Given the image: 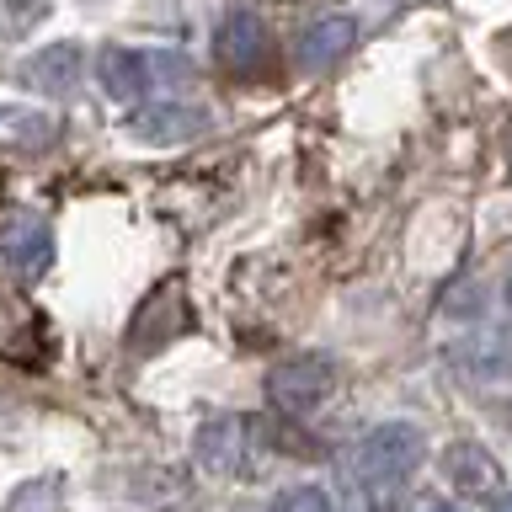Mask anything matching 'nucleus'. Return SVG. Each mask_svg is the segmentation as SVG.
Segmentation results:
<instances>
[{
    "label": "nucleus",
    "mask_w": 512,
    "mask_h": 512,
    "mask_svg": "<svg viewBox=\"0 0 512 512\" xmlns=\"http://www.w3.org/2000/svg\"><path fill=\"white\" fill-rule=\"evenodd\" d=\"M443 480L464 496H491L502 486V464H496L480 443H448L443 448Z\"/></svg>",
    "instance_id": "nucleus-10"
},
{
    "label": "nucleus",
    "mask_w": 512,
    "mask_h": 512,
    "mask_svg": "<svg viewBox=\"0 0 512 512\" xmlns=\"http://www.w3.org/2000/svg\"><path fill=\"white\" fill-rule=\"evenodd\" d=\"M496 512H512V496H502V507H496Z\"/></svg>",
    "instance_id": "nucleus-17"
},
{
    "label": "nucleus",
    "mask_w": 512,
    "mask_h": 512,
    "mask_svg": "<svg viewBox=\"0 0 512 512\" xmlns=\"http://www.w3.org/2000/svg\"><path fill=\"white\" fill-rule=\"evenodd\" d=\"M48 262H54V230L32 208H11L6 224H0V267L16 283H38Z\"/></svg>",
    "instance_id": "nucleus-4"
},
{
    "label": "nucleus",
    "mask_w": 512,
    "mask_h": 512,
    "mask_svg": "<svg viewBox=\"0 0 512 512\" xmlns=\"http://www.w3.org/2000/svg\"><path fill=\"white\" fill-rule=\"evenodd\" d=\"M352 38H358V27H352L347 16H331V22L310 27V32L299 38V70H304V75H326L331 64L352 48Z\"/></svg>",
    "instance_id": "nucleus-11"
},
{
    "label": "nucleus",
    "mask_w": 512,
    "mask_h": 512,
    "mask_svg": "<svg viewBox=\"0 0 512 512\" xmlns=\"http://www.w3.org/2000/svg\"><path fill=\"white\" fill-rule=\"evenodd\" d=\"M0 11H6V27L11 32H27L48 11V0H0Z\"/></svg>",
    "instance_id": "nucleus-15"
},
{
    "label": "nucleus",
    "mask_w": 512,
    "mask_h": 512,
    "mask_svg": "<svg viewBox=\"0 0 512 512\" xmlns=\"http://www.w3.org/2000/svg\"><path fill=\"white\" fill-rule=\"evenodd\" d=\"M272 512H331V502H326V491H315V486H288V491H278Z\"/></svg>",
    "instance_id": "nucleus-14"
},
{
    "label": "nucleus",
    "mask_w": 512,
    "mask_h": 512,
    "mask_svg": "<svg viewBox=\"0 0 512 512\" xmlns=\"http://www.w3.org/2000/svg\"><path fill=\"white\" fill-rule=\"evenodd\" d=\"M459 368H470L475 379H491L502 384L512 379V326L496 320V326H480L459 342Z\"/></svg>",
    "instance_id": "nucleus-9"
},
{
    "label": "nucleus",
    "mask_w": 512,
    "mask_h": 512,
    "mask_svg": "<svg viewBox=\"0 0 512 512\" xmlns=\"http://www.w3.org/2000/svg\"><path fill=\"white\" fill-rule=\"evenodd\" d=\"M240 448H246V427H240L235 416H214V422H203V432H198V459H203L214 475H235V470H240Z\"/></svg>",
    "instance_id": "nucleus-12"
},
{
    "label": "nucleus",
    "mask_w": 512,
    "mask_h": 512,
    "mask_svg": "<svg viewBox=\"0 0 512 512\" xmlns=\"http://www.w3.org/2000/svg\"><path fill=\"white\" fill-rule=\"evenodd\" d=\"M166 75H187V59H171V54H144V48H123V43H107L96 54V80L112 102H139L150 96Z\"/></svg>",
    "instance_id": "nucleus-2"
},
{
    "label": "nucleus",
    "mask_w": 512,
    "mask_h": 512,
    "mask_svg": "<svg viewBox=\"0 0 512 512\" xmlns=\"http://www.w3.org/2000/svg\"><path fill=\"white\" fill-rule=\"evenodd\" d=\"M187 326H192V310H187L182 283H160L155 294L139 304L134 326H128V342H134V352H155V347H166L171 336H182Z\"/></svg>",
    "instance_id": "nucleus-7"
},
{
    "label": "nucleus",
    "mask_w": 512,
    "mask_h": 512,
    "mask_svg": "<svg viewBox=\"0 0 512 512\" xmlns=\"http://www.w3.org/2000/svg\"><path fill=\"white\" fill-rule=\"evenodd\" d=\"M80 70H86L80 43H48L22 59V86L43 91V96H70L80 86Z\"/></svg>",
    "instance_id": "nucleus-8"
},
{
    "label": "nucleus",
    "mask_w": 512,
    "mask_h": 512,
    "mask_svg": "<svg viewBox=\"0 0 512 512\" xmlns=\"http://www.w3.org/2000/svg\"><path fill=\"white\" fill-rule=\"evenodd\" d=\"M208 128V112L203 107H187V102H155V107H134L123 118V134L134 144H192Z\"/></svg>",
    "instance_id": "nucleus-6"
},
{
    "label": "nucleus",
    "mask_w": 512,
    "mask_h": 512,
    "mask_svg": "<svg viewBox=\"0 0 512 512\" xmlns=\"http://www.w3.org/2000/svg\"><path fill=\"white\" fill-rule=\"evenodd\" d=\"M416 512H470V507H448V502H416Z\"/></svg>",
    "instance_id": "nucleus-16"
},
{
    "label": "nucleus",
    "mask_w": 512,
    "mask_h": 512,
    "mask_svg": "<svg viewBox=\"0 0 512 512\" xmlns=\"http://www.w3.org/2000/svg\"><path fill=\"white\" fill-rule=\"evenodd\" d=\"M0 139L22 144V150H43L54 139V123L43 112H22V107H0Z\"/></svg>",
    "instance_id": "nucleus-13"
},
{
    "label": "nucleus",
    "mask_w": 512,
    "mask_h": 512,
    "mask_svg": "<svg viewBox=\"0 0 512 512\" xmlns=\"http://www.w3.org/2000/svg\"><path fill=\"white\" fill-rule=\"evenodd\" d=\"M422 454H427L422 432H416L411 422H384L358 443V475L374 491H400L411 480V470L422 464Z\"/></svg>",
    "instance_id": "nucleus-1"
},
{
    "label": "nucleus",
    "mask_w": 512,
    "mask_h": 512,
    "mask_svg": "<svg viewBox=\"0 0 512 512\" xmlns=\"http://www.w3.org/2000/svg\"><path fill=\"white\" fill-rule=\"evenodd\" d=\"M336 379L342 374H336V363L326 352H294V358H283L267 374V395H272V406L288 411V416H310L320 400H331Z\"/></svg>",
    "instance_id": "nucleus-3"
},
{
    "label": "nucleus",
    "mask_w": 512,
    "mask_h": 512,
    "mask_svg": "<svg viewBox=\"0 0 512 512\" xmlns=\"http://www.w3.org/2000/svg\"><path fill=\"white\" fill-rule=\"evenodd\" d=\"M214 59L230 75H240V80L267 75V64H272V32L256 22L251 11H230L219 22V32H214Z\"/></svg>",
    "instance_id": "nucleus-5"
}]
</instances>
